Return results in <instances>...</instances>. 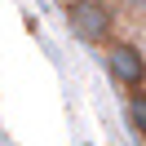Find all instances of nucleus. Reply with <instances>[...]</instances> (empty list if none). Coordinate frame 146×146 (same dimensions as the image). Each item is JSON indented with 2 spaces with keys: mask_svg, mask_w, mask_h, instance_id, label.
Wrapping results in <instances>:
<instances>
[{
  "mask_svg": "<svg viewBox=\"0 0 146 146\" xmlns=\"http://www.w3.org/2000/svg\"><path fill=\"white\" fill-rule=\"evenodd\" d=\"M119 5H128V9H142V5H146V0H119Z\"/></svg>",
  "mask_w": 146,
  "mask_h": 146,
  "instance_id": "4",
  "label": "nucleus"
},
{
  "mask_svg": "<svg viewBox=\"0 0 146 146\" xmlns=\"http://www.w3.org/2000/svg\"><path fill=\"white\" fill-rule=\"evenodd\" d=\"M124 119H128V133L142 142L146 137V98H142V89H128L124 93Z\"/></svg>",
  "mask_w": 146,
  "mask_h": 146,
  "instance_id": "3",
  "label": "nucleus"
},
{
  "mask_svg": "<svg viewBox=\"0 0 146 146\" xmlns=\"http://www.w3.org/2000/svg\"><path fill=\"white\" fill-rule=\"evenodd\" d=\"M102 62H106L111 80L119 84V89H142L146 80V58H142V44H133V40H106L102 44Z\"/></svg>",
  "mask_w": 146,
  "mask_h": 146,
  "instance_id": "2",
  "label": "nucleus"
},
{
  "mask_svg": "<svg viewBox=\"0 0 146 146\" xmlns=\"http://www.w3.org/2000/svg\"><path fill=\"white\" fill-rule=\"evenodd\" d=\"M62 13H66V27L80 44L102 49L106 40H115V9L111 0H62Z\"/></svg>",
  "mask_w": 146,
  "mask_h": 146,
  "instance_id": "1",
  "label": "nucleus"
}]
</instances>
